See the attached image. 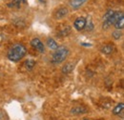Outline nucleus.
<instances>
[{"mask_svg": "<svg viewBox=\"0 0 124 120\" xmlns=\"http://www.w3.org/2000/svg\"><path fill=\"white\" fill-rule=\"evenodd\" d=\"M26 52H27V50H26L25 46L20 44V43H16L9 50L8 58L11 61L17 62V61L21 60L26 55Z\"/></svg>", "mask_w": 124, "mask_h": 120, "instance_id": "obj_1", "label": "nucleus"}, {"mask_svg": "<svg viewBox=\"0 0 124 120\" xmlns=\"http://www.w3.org/2000/svg\"><path fill=\"white\" fill-rule=\"evenodd\" d=\"M68 54H69V50L66 47H64V46L58 47L56 49V51L54 52V53L53 54L52 62L54 64H60L67 58Z\"/></svg>", "mask_w": 124, "mask_h": 120, "instance_id": "obj_2", "label": "nucleus"}, {"mask_svg": "<svg viewBox=\"0 0 124 120\" xmlns=\"http://www.w3.org/2000/svg\"><path fill=\"white\" fill-rule=\"evenodd\" d=\"M86 24H87V20H86V18L81 16V17H78V18L75 20L74 27H75L76 30H81L86 27Z\"/></svg>", "mask_w": 124, "mask_h": 120, "instance_id": "obj_3", "label": "nucleus"}, {"mask_svg": "<svg viewBox=\"0 0 124 120\" xmlns=\"http://www.w3.org/2000/svg\"><path fill=\"white\" fill-rule=\"evenodd\" d=\"M31 45L32 46L35 50H37L39 52H41V53L45 52V47H44V44H43L38 38H33V39H31Z\"/></svg>", "mask_w": 124, "mask_h": 120, "instance_id": "obj_4", "label": "nucleus"}, {"mask_svg": "<svg viewBox=\"0 0 124 120\" xmlns=\"http://www.w3.org/2000/svg\"><path fill=\"white\" fill-rule=\"evenodd\" d=\"M71 112L73 114H82V113H86L87 112V109L84 108V107H80V106H78V107H75L71 110Z\"/></svg>", "mask_w": 124, "mask_h": 120, "instance_id": "obj_5", "label": "nucleus"}, {"mask_svg": "<svg viewBox=\"0 0 124 120\" xmlns=\"http://www.w3.org/2000/svg\"><path fill=\"white\" fill-rule=\"evenodd\" d=\"M74 68H75V65H74V63H67L66 65H64V67L62 68V73L63 74H70L73 70H74Z\"/></svg>", "mask_w": 124, "mask_h": 120, "instance_id": "obj_6", "label": "nucleus"}, {"mask_svg": "<svg viewBox=\"0 0 124 120\" xmlns=\"http://www.w3.org/2000/svg\"><path fill=\"white\" fill-rule=\"evenodd\" d=\"M85 2H86V0H71L70 1V5H71L72 8L78 9L80 6H82Z\"/></svg>", "mask_w": 124, "mask_h": 120, "instance_id": "obj_7", "label": "nucleus"}, {"mask_svg": "<svg viewBox=\"0 0 124 120\" xmlns=\"http://www.w3.org/2000/svg\"><path fill=\"white\" fill-rule=\"evenodd\" d=\"M35 66V61L33 59H28L25 61L24 63V67L26 68V70L28 71H31L33 69V67Z\"/></svg>", "mask_w": 124, "mask_h": 120, "instance_id": "obj_8", "label": "nucleus"}, {"mask_svg": "<svg viewBox=\"0 0 124 120\" xmlns=\"http://www.w3.org/2000/svg\"><path fill=\"white\" fill-rule=\"evenodd\" d=\"M67 14H68V10L65 9V8H61V9H59V10L56 12V14H55V18H56V19L63 18L64 16L67 15Z\"/></svg>", "mask_w": 124, "mask_h": 120, "instance_id": "obj_9", "label": "nucleus"}, {"mask_svg": "<svg viewBox=\"0 0 124 120\" xmlns=\"http://www.w3.org/2000/svg\"><path fill=\"white\" fill-rule=\"evenodd\" d=\"M114 26L116 27V29H117L118 30L123 29V27H124V15L123 16H121L118 20H116V21L115 22Z\"/></svg>", "mask_w": 124, "mask_h": 120, "instance_id": "obj_10", "label": "nucleus"}, {"mask_svg": "<svg viewBox=\"0 0 124 120\" xmlns=\"http://www.w3.org/2000/svg\"><path fill=\"white\" fill-rule=\"evenodd\" d=\"M46 44H47V46H48L50 49H52V50H56V49L58 48V44H57L53 38H48Z\"/></svg>", "mask_w": 124, "mask_h": 120, "instance_id": "obj_11", "label": "nucleus"}, {"mask_svg": "<svg viewBox=\"0 0 124 120\" xmlns=\"http://www.w3.org/2000/svg\"><path fill=\"white\" fill-rule=\"evenodd\" d=\"M123 109H124L123 103H119V104H117V105L116 106L115 109L113 110V113H114L115 115H117V114H119L120 112H123Z\"/></svg>", "mask_w": 124, "mask_h": 120, "instance_id": "obj_12", "label": "nucleus"}, {"mask_svg": "<svg viewBox=\"0 0 124 120\" xmlns=\"http://www.w3.org/2000/svg\"><path fill=\"white\" fill-rule=\"evenodd\" d=\"M113 51H114V47L112 45H105L104 47H102V49H101V52H103V53H105V54H110V53H112L113 52Z\"/></svg>", "mask_w": 124, "mask_h": 120, "instance_id": "obj_13", "label": "nucleus"}, {"mask_svg": "<svg viewBox=\"0 0 124 120\" xmlns=\"http://www.w3.org/2000/svg\"><path fill=\"white\" fill-rule=\"evenodd\" d=\"M114 14H115V12L114 11H108L106 14H105V15H104V17H103V19H104V22L105 21H108L109 19L114 15Z\"/></svg>", "mask_w": 124, "mask_h": 120, "instance_id": "obj_14", "label": "nucleus"}, {"mask_svg": "<svg viewBox=\"0 0 124 120\" xmlns=\"http://www.w3.org/2000/svg\"><path fill=\"white\" fill-rule=\"evenodd\" d=\"M121 35H122V34H121V32H120L118 30L113 32V36H114V38H115V39H119V38L121 37Z\"/></svg>", "mask_w": 124, "mask_h": 120, "instance_id": "obj_15", "label": "nucleus"}, {"mask_svg": "<svg viewBox=\"0 0 124 120\" xmlns=\"http://www.w3.org/2000/svg\"><path fill=\"white\" fill-rule=\"evenodd\" d=\"M83 120H92V119H87V118H86V119H83Z\"/></svg>", "mask_w": 124, "mask_h": 120, "instance_id": "obj_16", "label": "nucleus"}]
</instances>
